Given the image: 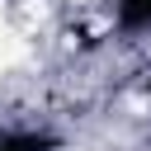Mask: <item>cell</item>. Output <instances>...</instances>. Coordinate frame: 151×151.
I'll list each match as a JSON object with an SVG mask.
<instances>
[{"label":"cell","instance_id":"1","mask_svg":"<svg viewBox=\"0 0 151 151\" xmlns=\"http://www.w3.org/2000/svg\"><path fill=\"white\" fill-rule=\"evenodd\" d=\"M19 57H24V42H19V33L5 24V9H0V71H5V66H14Z\"/></svg>","mask_w":151,"mask_h":151}]
</instances>
